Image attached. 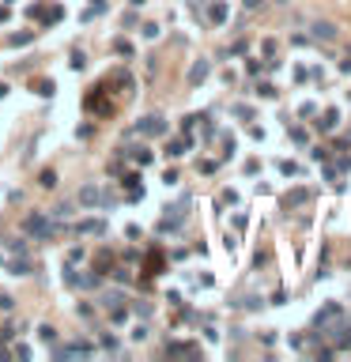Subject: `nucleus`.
Masks as SVG:
<instances>
[{"label":"nucleus","instance_id":"7ed1b4c3","mask_svg":"<svg viewBox=\"0 0 351 362\" xmlns=\"http://www.w3.org/2000/svg\"><path fill=\"white\" fill-rule=\"evenodd\" d=\"M204 76H208V64H204V60H200L197 68H193V83H197V79H204Z\"/></svg>","mask_w":351,"mask_h":362},{"label":"nucleus","instance_id":"f03ea898","mask_svg":"<svg viewBox=\"0 0 351 362\" xmlns=\"http://www.w3.org/2000/svg\"><path fill=\"white\" fill-rule=\"evenodd\" d=\"M79 200H83V204H94V200H98V189H94V185H87V189L79 192Z\"/></svg>","mask_w":351,"mask_h":362},{"label":"nucleus","instance_id":"f257e3e1","mask_svg":"<svg viewBox=\"0 0 351 362\" xmlns=\"http://www.w3.org/2000/svg\"><path fill=\"white\" fill-rule=\"evenodd\" d=\"M26 230H30V234H38V238H53V234H57V226H53V223H45L42 215H30V219H26Z\"/></svg>","mask_w":351,"mask_h":362},{"label":"nucleus","instance_id":"20e7f679","mask_svg":"<svg viewBox=\"0 0 351 362\" xmlns=\"http://www.w3.org/2000/svg\"><path fill=\"white\" fill-rule=\"evenodd\" d=\"M0 310H11V298H8V294H0Z\"/></svg>","mask_w":351,"mask_h":362}]
</instances>
